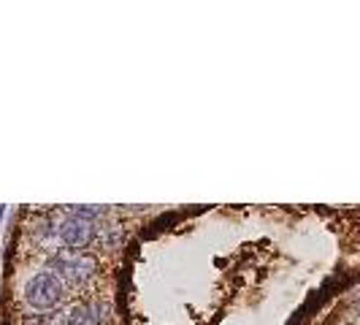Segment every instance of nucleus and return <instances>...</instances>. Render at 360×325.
<instances>
[{"instance_id":"obj_1","label":"nucleus","mask_w":360,"mask_h":325,"mask_svg":"<svg viewBox=\"0 0 360 325\" xmlns=\"http://www.w3.org/2000/svg\"><path fill=\"white\" fill-rule=\"evenodd\" d=\"M98 215V209H76L71 215L63 219L60 225V241L68 247V250H84L90 247V241L95 238V219L92 217Z\"/></svg>"},{"instance_id":"obj_2","label":"nucleus","mask_w":360,"mask_h":325,"mask_svg":"<svg viewBox=\"0 0 360 325\" xmlns=\"http://www.w3.org/2000/svg\"><path fill=\"white\" fill-rule=\"evenodd\" d=\"M63 295H65L63 293V282H60V276L52 274V271H38L36 276H30L27 285H25V298L38 312L54 309L63 301Z\"/></svg>"},{"instance_id":"obj_3","label":"nucleus","mask_w":360,"mask_h":325,"mask_svg":"<svg viewBox=\"0 0 360 325\" xmlns=\"http://www.w3.org/2000/svg\"><path fill=\"white\" fill-rule=\"evenodd\" d=\"M52 266H57V274L65 282H71V285L87 282L92 274H95V269H98V263H95L92 255H57L52 260Z\"/></svg>"},{"instance_id":"obj_4","label":"nucleus","mask_w":360,"mask_h":325,"mask_svg":"<svg viewBox=\"0 0 360 325\" xmlns=\"http://www.w3.org/2000/svg\"><path fill=\"white\" fill-rule=\"evenodd\" d=\"M108 317V307L103 301H87L71 309L68 325H101Z\"/></svg>"},{"instance_id":"obj_5","label":"nucleus","mask_w":360,"mask_h":325,"mask_svg":"<svg viewBox=\"0 0 360 325\" xmlns=\"http://www.w3.org/2000/svg\"><path fill=\"white\" fill-rule=\"evenodd\" d=\"M27 325H63L60 317H52V314H41V317H33Z\"/></svg>"},{"instance_id":"obj_6","label":"nucleus","mask_w":360,"mask_h":325,"mask_svg":"<svg viewBox=\"0 0 360 325\" xmlns=\"http://www.w3.org/2000/svg\"><path fill=\"white\" fill-rule=\"evenodd\" d=\"M3 217H6V206L0 203V222H3Z\"/></svg>"}]
</instances>
